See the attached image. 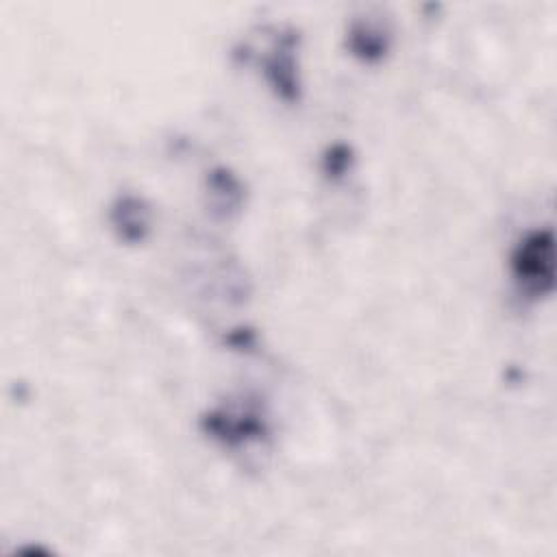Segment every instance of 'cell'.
<instances>
[{
  "label": "cell",
  "instance_id": "cell-4",
  "mask_svg": "<svg viewBox=\"0 0 557 557\" xmlns=\"http://www.w3.org/2000/svg\"><path fill=\"white\" fill-rule=\"evenodd\" d=\"M111 224L126 244H139L150 231V209L137 196H120L111 207Z\"/></svg>",
  "mask_w": 557,
  "mask_h": 557
},
{
  "label": "cell",
  "instance_id": "cell-5",
  "mask_svg": "<svg viewBox=\"0 0 557 557\" xmlns=\"http://www.w3.org/2000/svg\"><path fill=\"white\" fill-rule=\"evenodd\" d=\"M348 46H350L352 54L372 63V61H379L385 54L387 39L381 30H376L368 24H357V26H352V30L348 35Z\"/></svg>",
  "mask_w": 557,
  "mask_h": 557
},
{
  "label": "cell",
  "instance_id": "cell-6",
  "mask_svg": "<svg viewBox=\"0 0 557 557\" xmlns=\"http://www.w3.org/2000/svg\"><path fill=\"white\" fill-rule=\"evenodd\" d=\"M209 191L218 198V207L222 211L235 209L242 200V185L239 181L224 168H218L209 174Z\"/></svg>",
  "mask_w": 557,
  "mask_h": 557
},
{
  "label": "cell",
  "instance_id": "cell-7",
  "mask_svg": "<svg viewBox=\"0 0 557 557\" xmlns=\"http://www.w3.org/2000/svg\"><path fill=\"white\" fill-rule=\"evenodd\" d=\"M350 148L344 146V144H335L326 150V157H324V172L331 176V178H339L348 165H350Z\"/></svg>",
  "mask_w": 557,
  "mask_h": 557
},
{
  "label": "cell",
  "instance_id": "cell-3",
  "mask_svg": "<svg viewBox=\"0 0 557 557\" xmlns=\"http://www.w3.org/2000/svg\"><path fill=\"white\" fill-rule=\"evenodd\" d=\"M292 52H294V37H281L278 46L263 63L270 85L285 102H296L300 96V83L296 76V63Z\"/></svg>",
  "mask_w": 557,
  "mask_h": 557
},
{
  "label": "cell",
  "instance_id": "cell-1",
  "mask_svg": "<svg viewBox=\"0 0 557 557\" xmlns=\"http://www.w3.org/2000/svg\"><path fill=\"white\" fill-rule=\"evenodd\" d=\"M511 276L518 292L531 300L553 292L555 285V242L550 228L527 233L513 248Z\"/></svg>",
  "mask_w": 557,
  "mask_h": 557
},
{
  "label": "cell",
  "instance_id": "cell-2",
  "mask_svg": "<svg viewBox=\"0 0 557 557\" xmlns=\"http://www.w3.org/2000/svg\"><path fill=\"white\" fill-rule=\"evenodd\" d=\"M200 426L207 435L222 442L224 446H242L246 442H257L263 440L268 433L263 413H259L250 405L213 409L200 420Z\"/></svg>",
  "mask_w": 557,
  "mask_h": 557
}]
</instances>
